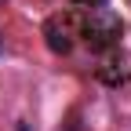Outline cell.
<instances>
[{"instance_id": "6da1fadb", "label": "cell", "mask_w": 131, "mask_h": 131, "mask_svg": "<svg viewBox=\"0 0 131 131\" xmlns=\"http://www.w3.org/2000/svg\"><path fill=\"white\" fill-rule=\"evenodd\" d=\"M120 33H124L120 18L113 11H106V7H95L88 15V22H84V40L95 47V51H109V47L120 40Z\"/></svg>"}, {"instance_id": "7a4b0ae2", "label": "cell", "mask_w": 131, "mask_h": 131, "mask_svg": "<svg viewBox=\"0 0 131 131\" xmlns=\"http://www.w3.org/2000/svg\"><path fill=\"white\" fill-rule=\"evenodd\" d=\"M44 37H47V47H51L55 55H66V51L73 47V40H69V29H66L58 18H51V22L44 26Z\"/></svg>"}, {"instance_id": "3957f363", "label": "cell", "mask_w": 131, "mask_h": 131, "mask_svg": "<svg viewBox=\"0 0 131 131\" xmlns=\"http://www.w3.org/2000/svg\"><path fill=\"white\" fill-rule=\"evenodd\" d=\"M73 4H80V7H91V11H95V7H102L106 0H73Z\"/></svg>"}]
</instances>
